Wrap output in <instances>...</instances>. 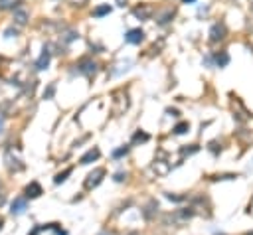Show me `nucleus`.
I'll return each instance as SVG.
<instances>
[{
	"mask_svg": "<svg viewBox=\"0 0 253 235\" xmlns=\"http://www.w3.org/2000/svg\"><path fill=\"white\" fill-rule=\"evenodd\" d=\"M225 34H227V28H225V24H221V22H217V24H213L211 26V30H210V41H221L223 38H225Z\"/></svg>",
	"mask_w": 253,
	"mask_h": 235,
	"instance_id": "f03ea898",
	"label": "nucleus"
},
{
	"mask_svg": "<svg viewBox=\"0 0 253 235\" xmlns=\"http://www.w3.org/2000/svg\"><path fill=\"white\" fill-rule=\"evenodd\" d=\"M20 0H0V10H14L18 8Z\"/></svg>",
	"mask_w": 253,
	"mask_h": 235,
	"instance_id": "ddd939ff",
	"label": "nucleus"
},
{
	"mask_svg": "<svg viewBox=\"0 0 253 235\" xmlns=\"http://www.w3.org/2000/svg\"><path fill=\"white\" fill-rule=\"evenodd\" d=\"M42 196V186L38 184V182H32V184H28L26 186V197H40Z\"/></svg>",
	"mask_w": 253,
	"mask_h": 235,
	"instance_id": "6e6552de",
	"label": "nucleus"
},
{
	"mask_svg": "<svg viewBox=\"0 0 253 235\" xmlns=\"http://www.w3.org/2000/svg\"><path fill=\"white\" fill-rule=\"evenodd\" d=\"M172 16H174V10H166V12H164V14H162V16L158 18V24H160V26L168 24V22L172 20Z\"/></svg>",
	"mask_w": 253,
	"mask_h": 235,
	"instance_id": "dca6fc26",
	"label": "nucleus"
},
{
	"mask_svg": "<svg viewBox=\"0 0 253 235\" xmlns=\"http://www.w3.org/2000/svg\"><path fill=\"white\" fill-rule=\"evenodd\" d=\"M152 6H148V4H140V6H136L134 10H132V14L138 18V20H148L150 16H152Z\"/></svg>",
	"mask_w": 253,
	"mask_h": 235,
	"instance_id": "423d86ee",
	"label": "nucleus"
},
{
	"mask_svg": "<svg viewBox=\"0 0 253 235\" xmlns=\"http://www.w3.org/2000/svg\"><path fill=\"white\" fill-rule=\"evenodd\" d=\"M126 152H128V146H121V148H117V150L113 152V156H115V158H121V156H125Z\"/></svg>",
	"mask_w": 253,
	"mask_h": 235,
	"instance_id": "a211bd4d",
	"label": "nucleus"
},
{
	"mask_svg": "<svg viewBox=\"0 0 253 235\" xmlns=\"http://www.w3.org/2000/svg\"><path fill=\"white\" fill-rule=\"evenodd\" d=\"M14 22L18 24V26H24L26 22H28V12L26 10H14Z\"/></svg>",
	"mask_w": 253,
	"mask_h": 235,
	"instance_id": "9b49d317",
	"label": "nucleus"
},
{
	"mask_svg": "<svg viewBox=\"0 0 253 235\" xmlns=\"http://www.w3.org/2000/svg\"><path fill=\"white\" fill-rule=\"evenodd\" d=\"M213 61H215L217 67H225V65L229 63V55H227V51H217V53L213 55Z\"/></svg>",
	"mask_w": 253,
	"mask_h": 235,
	"instance_id": "9d476101",
	"label": "nucleus"
},
{
	"mask_svg": "<svg viewBox=\"0 0 253 235\" xmlns=\"http://www.w3.org/2000/svg\"><path fill=\"white\" fill-rule=\"evenodd\" d=\"M123 176H126V174H121V172H119V174L115 176V180H117V182H121V180H123Z\"/></svg>",
	"mask_w": 253,
	"mask_h": 235,
	"instance_id": "4be33fe9",
	"label": "nucleus"
},
{
	"mask_svg": "<svg viewBox=\"0 0 253 235\" xmlns=\"http://www.w3.org/2000/svg\"><path fill=\"white\" fill-rule=\"evenodd\" d=\"M184 2H186V4H194L196 0H184Z\"/></svg>",
	"mask_w": 253,
	"mask_h": 235,
	"instance_id": "393cba45",
	"label": "nucleus"
},
{
	"mask_svg": "<svg viewBox=\"0 0 253 235\" xmlns=\"http://www.w3.org/2000/svg\"><path fill=\"white\" fill-rule=\"evenodd\" d=\"M49 65V49L43 45V51H42V55L38 57V61H36V67L38 69H45Z\"/></svg>",
	"mask_w": 253,
	"mask_h": 235,
	"instance_id": "1a4fd4ad",
	"label": "nucleus"
},
{
	"mask_svg": "<svg viewBox=\"0 0 253 235\" xmlns=\"http://www.w3.org/2000/svg\"><path fill=\"white\" fill-rule=\"evenodd\" d=\"M99 156H101V150H99L97 146H95V148H89V150H87V152L81 156L79 164H83V166H85V164H91V162H95Z\"/></svg>",
	"mask_w": 253,
	"mask_h": 235,
	"instance_id": "0eeeda50",
	"label": "nucleus"
},
{
	"mask_svg": "<svg viewBox=\"0 0 253 235\" xmlns=\"http://www.w3.org/2000/svg\"><path fill=\"white\" fill-rule=\"evenodd\" d=\"M190 130V122H178L176 126H174V134H184V132H188Z\"/></svg>",
	"mask_w": 253,
	"mask_h": 235,
	"instance_id": "2eb2a0df",
	"label": "nucleus"
},
{
	"mask_svg": "<svg viewBox=\"0 0 253 235\" xmlns=\"http://www.w3.org/2000/svg\"><path fill=\"white\" fill-rule=\"evenodd\" d=\"M166 115H170V117H178L180 113H178V109H166Z\"/></svg>",
	"mask_w": 253,
	"mask_h": 235,
	"instance_id": "412c9836",
	"label": "nucleus"
},
{
	"mask_svg": "<svg viewBox=\"0 0 253 235\" xmlns=\"http://www.w3.org/2000/svg\"><path fill=\"white\" fill-rule=\"evenodd\" d=\"M75 67H77V71L83 73V75H95V71H97V63L91 61V59H81Z\"/></svg>",
	"mask_w": 253,
	"mask_h": 235,
	"instance_id": "7ed1b4c3",
	"label": "nucleus"
},
{
	"mask_svg": "<svg viewBox=\"0 0 253 235\" xmlns=\"http://www.w3.org/2000/svg\"><path fill=\"white\" fill-rule=\"evenodd\" d=\"M148 138H150V136H148L146 132H140V130H138V132L132 136V142H146Z\"/></svg>",
	"mask_w": 253,
	"mask_h": 235,
	"instance_id": "f3484780",
	"label": "nucleus"
},
{
	"mask_svg": "<svg viewBox=\"0 0 253 235\" xmlns=\"http://www.w3.org/2000/svg\"><path fill=\"white\" fill-rule=\"evenodd\" d=\"M144 39V32L140 30V28H132V30H128L126 34H125V41H128V43H140Z\"/></svg>",
	"mask_w": 253,
	"mask_h": 235,
	"instance_id": "20e7f679",
	"label": "nucleus"
},
{
	"mask_svg": "<svg viewBox=\"0 0 253 235\" xmlns=\"http://www.w3.org/2000/svg\"><path fill=\"white\" fill-rule=\"evenodd\" d=\"M103 178H105V170L103 168H95L91 174H87V178H85V190H93V188H97L101 182H103Z\"/></svg>",
	"mask_w": 253,
	"mask_h": 235,
	"instance_id": "f257e3e1",
	"label": "nucleus"
},
{
	"mask_svg": "<svg viewBox=\"0 0 253 235\" xmlns=\"http://www.w3.org/2000/svg\"><path fill=\"white\" fill-rule=\"evenodd\" d=\"M180 152H182V156H186V154H194V152H198V146H196V144H192L190 148H182Z\"/></svg>",
	"mask_w": 253,
	"mask_h": 235,
	"instance_id": "6ab92c4d",
	"label": "nucleus"
},
{
	"mask_svg": "<svg viewBox=\"0 0 253 235\" xmlns=\"http://www.w3.org/2000/svg\"><path fill=\"white\" fill-rule=\"evenodd\" d=\"M71 172H73L71 168H65L63 172H59V174H55V178H53V182H55V184H63V182L67 180V176H69Z\"/></svg>",
	"mask_w": 253,
	"mask_h": 235,
	"instance_id": "4468645a",
	"label": "nucleus"
},
{
	"mask_svg": "<svg viewBox=\"0 0 253 235\" xmlns=\"http://www.w3.org/2000/svg\"><path fill=\"white\" fill-rule=\"evenodd\" d=\"M128 235H138V233H136V231H130V233H128Z\"/></svg>",
	"mask_w": 253,
	"mask_h": 235,
	"instance_id": "a878e982",
	"label": "nucleus"
},
{
	"mask_svg": "<svg viewBox=\"0 0 253 235\" xmlns=\"http://www.w3.org/2000/svg\"><path fill=\"white\" fill-rule=\"evenodd\" d=\"M107 14H111V6H109V4H101V6H97V8L93 10V16H95V18H103V16H107Z\"/></svg>",
	"mask_w": 253,
	"mask_h": 235,
	"instance_id": "f8f14e48",
	"label": "nucleus"
},
{
	"mask_svg": "<svg viewBox=\"0 0 253 235\" xmlns=\"http://www.w3.org/2000/svg\"><path fill=\"white\" fill-rule=\"evenodd\" d=\"M26 209H28V201H26V197H16V199L12 201V205H10L12 215H22Z\"/></svg>",
	"mask_w": 253,
	"mask_h": 235,
	"instance_id": "39448f33",
	"label": "nucleus"
},
{
	"mask_svg": "<svg viewBox=\"0 0 253 235\" xmlns=\"http://www.w3.org/2000/svg\"><path fill=\"white\" fill-rule=\"evenodd\" d=\"M53 91H55V85L51 83V85L47 87V91H43V97H45V99H51V97H53Z\"/></svg>",
	"mask_w": 253,
	"mask_h": 235,
	"instance_id": "aec40b11",
	"label": "nucleus"
},
{
	"mask_svg": "<svg viewBox=\"0 0 253 235\" xmlns=\"http://www.w3.org/2000/svg\"><path fill=\"white\" fill-rule=\"evenodd\" d=\"M38 233H40V227H36V229H34V231L30 233V235H38Z\"/></svg>",
	"mask_w": 253,
	"mask_h": 235,
	"instance_id": "5701e85b",
	"label": "nucleus"
},
{
	"mask_svg": "<svg viewBox=\"0 0 253 235\" xmlns=\"http://www.w3.org/2000/svg\"><path fill=\"white\" fill-rule=\"evenodd\" d=\"M117 2H119V6H125V2H126V0H117Z\"/></svg>",
	"mask_w": 253,
	"mask_h": 235,
	"instance_id": "b1692460",
	"label": "nucleus"
}]
</instances>
